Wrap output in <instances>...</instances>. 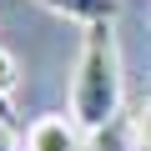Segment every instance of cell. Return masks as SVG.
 I'll use <instances>...</instances> for the list:
<instances>
[{
  "label": "cell",
  "mask_w": 151,
  "mask_h": 151,
  "mask_svg": "<svg viewBox=\"0 0 151 151\" xmlns=\"http://www.w3.org/2000/svg\"><path fill=\"white\" fill-rule=\"evenodd\" d=\"M121 96H126V76H121V50H116V20L86 25L81 50H76V70H70V116H76V126L86 136H101L121 116Z\"/></svg>",
  "instance_id": "6da1fadb"
},
{
  "label": "cell",
  "mask_w": 151,
  "mask_h": 151,
  "mask_svg": "<svg viewBox=\"0 0 151 151\" xmlns=\"http://www.w3.org/2000/svg\"><path fill=\"white\" fill-rule=\"evenodd\" d=\"M25 151H86V131L76 126L70 111H50V116H35L30 121Z\"/></svg>",
  "instance_id": "7a4b0ae2"
},
{
  "label": "cell",
  "mask_w": 151,
  "mask_h": 151,
  "mask_svg": "<svg viewBox=\"0 0 151 151\" xmlns=\"http://www.w3.org/2000/svg\"><path fill=\"white\" fill-rule=\"evenodd\" d=\"M45 5L65 20H81V25H106L116 20V0H45Z\"/></svg>",
  "instance_id": "3957f363"
},
{
  "label": "cell",
  "mask_w": 151,
  "mask_h": 151,
  "mask_svg": "<svg viewBox=\"0 0 151 151\" xmlns=\"http://www.w3.org/2000/svg\"><path fill=\"white\" fill-rule=\"evenodd\" d=\"M15 86H20V60H15V50L0 45V101H5Z\"/></svg>",
  "instance_id": "277c9868"
},
{
  "label": "cell",
  "mask_w": 151,
  "mask_h": 151,
  "mask_svg": "<svg viewBox=\"0 0 151 151\" xmlns=\"http://www.w3.org/2000/svg\"><path fill=\"white\" fill-rule=\"evenodd\" d=\"M136 141H141V146L151 151V96H146V101L136 106Z\"/></svg>",
  "instance_id": "5b68a950"
},
{
  "label": "cell",
  "mask_w": 151,
  "mask_h": 151,
  "mask_svg": "<svg viewBox=\"0 0 151 151\" xmlns=\"http://www.w3.org/2000/svg\"><path fill=\"white\" fill-rule=\"evenodd\" d=\"M0 151H20V141H15V131H10V121H0Z\"/></svg>",
  "instance_id": "8992f818"
}]
</instances>
